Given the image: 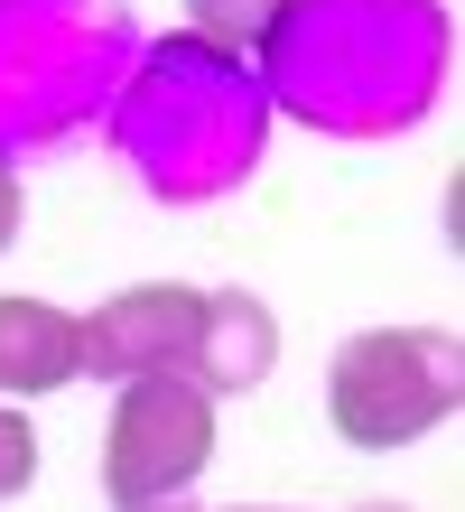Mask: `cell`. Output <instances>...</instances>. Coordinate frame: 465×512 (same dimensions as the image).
<instances>
[{"mask_svg":"<svg viewBox=\"0 0 465 512\" xmlns=\"http://www.w3.org/2000/svg\"><path fill=\"white\" fill-rule=\"evenodd\" d=\"M252 75L279 122L317 140H410L447 103V0H270Z\"/></svg>","mask_w":465,"mask_h":512,"instance_id":"cell-1","label":"cell"},{"mask_svg":"<svg viewBox=\"0 0 465 512\" xmlns=\"http://www.w3.org/2000/svg\"><path fill=\"white\" fill-rule=\"evenodd\" d=\"M270 94L252 75V56L205 47V38H140L131 75L103 112L112 159L140 177L149 205H214L261 168L270 149Z\"/></svg>","mask_w":465,"mask_h":512,"instance_id":"cell-2","label":"cell"},{"mask_svg":"<svg viewBox=\"0 0 465 512\" xmlns=\"http://www.w3.org/2000/svg\"><path fill=\"white\" fill-rule=\"evenodd\" d=\"M140 56L131 0H0V159H66Z\"/></svg>","mask_w":465,"mask_h":512,"instance_id":"cell-3","label":"cell"},{"mask_svg":"<svg viewBox=\"0 0 465 512\" xmlns=\"http://www.w3.org/2000/svg\"><path fill=\"white\" fill-rule=\"evenodd\" d=\"M465 401V354L447 326H354L326 354V429L354 457H400L438 438Z\"/></svg>","mask_w":465,"mask_h":512,"instance_id":"cell-4","label":"cell"},{"mask_svg":"<svg viewBox=\"0 0 465 512\" xmlns=\"http://www.w3.org/2000/svg\"><path fill=\"white\" fill-rule=\"evenodd\" d=\"M224 438V401L186 373H140L112 382V419H103V503L112 512H159L186 503L214 466Z\"/></svg>","mask_w":465,"mask_h":512,"instance_id":"cell-5","label":"cell"},{"mask_svg":"<svg viewBox=\"0 0 465 512\" xmlns=\"http://www.w3.org/2000/svg\"><path fill=\"white\" fill-rule=\"evenodd\" d=\"M196 317H205V289H196V280H131V289L75 308V326H84V382L186 373Z\"/></svg>","mask_w":465,"mask_h":512,"instance_id":"cell-6","label":"cell"},{"mask_svg":"<svg viewBox=\"0 0 465 512\" xmlns=\"http://www.w3.org/2000/svg\"><path fill=\"white\" fill-rule=\"evenodd\" d=\"M279 373V317L261 289H205V317H196V345H186V382H205L214 401L233 391H261Z\"/></svg>","mask_w":465,"mask_h":512,"instance_id":"cell-7","label":"cell"},{"mask_svg":"<svg viewBox=\"0 0 465 512\" xmlns=\"http://www.w3.org/2000/svg\"><path fill=\"white\" fill-rule=\"evenodd\" d=\"M84 382V326L38 289H0V401H47Z\"/></svg>","mask_w":465,"mask_h":512,"instance_id":"cell-8","label":"cell"},{"mask_svg":"<svg viewBox=\"0 0 465 512\" xmlns=\"http://www.w3.org/2000/svg\"><path fill=\"white\" fill-rule=\"evenodd\" d=\"M177 10H186V38L233 47V56H252L261 28H270V0H177Z\"/></svg>","mask_w":465,"mask_h":512,"instance_id":"cell-9","label":"cell"},{"mask_svg":"<svg viewBox=\"0 0 465 512\" xmlns=\"http://www.w3.org/2000/svg\"><path fill=\"white\" fill-rule=\"evenodd\" d=\"M28 485H38V419L19 401H0V503H19Z\"/></svg>","mask_w":465,"mask_h":512,"instance_id":"cell-10","label":"cell"},{"mask_svg":"<svg viewBox=\"0 0 465 512\" xmlns=\"http://www.w3.org/2000/svg\"><path fill=\"white\" fill-rule=\"evenodd\" d=\"M19 224H28V187H19V168L0 159V261H10V243H19Z\"/></svg>","mask_w":465,"mask_h":512,"instance_id":"cell-11","label":"cell"},{"mask_svg":"<svg viewBox=\"0 0 465 512\" xmlns=\"http://www.w3.org/2000/svg\"><path fill=\"white\" fill-rule=\"evenodd\" d=\"M159 512H289V503H196L186 494V503H159Z\"/></svg>","mask_w":465,"mask_h":512,"instance_id":"cell-12","label":"cell"},{"mask_svg":"<svg viewBox=\"0 0 465 512\" xmlns=\"http://www.w3.org/2000/svg\"><path fill=\"white\" fill-rule=\"evenodd\" d=\"M354 512H410V503H354Z\"/></svg>","mask_w":465,"mask_h":512,"instance_id":"cell-13","label":"cell"}]
</instances>
